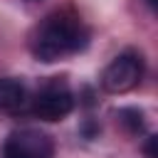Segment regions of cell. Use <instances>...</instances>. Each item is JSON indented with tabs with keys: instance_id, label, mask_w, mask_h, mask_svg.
<instances>
[{
	"instance_id": "cell-1",
	"label": "cell",
	"mask_w": 158,
	"mask_h": 158,
	"mask_svg": "<svg viewBox=\"0 0 158 158\" xmlns=\"http://www.w3.org/2000/svg\"><path fill=\"white\" fill-rule=\"evenodd\" d=\"M89 37L91 32L79 15L72 10H54L35 25L27 44L37 62L52 64L81 52L89 44Z\"/></svg>"
},
{
	"instance_id": "cell-2",
	"label": "cell",
	"mask_w": 158,
	"mask_h": 158,
	"mask_svg": "<svg viewBox=\"0 0 158 158\" xmlns=\"http://www.w3.org/2000/svg\"><path fill=\"white\" fill-rule=\"evenodd\" d=\"M143 79V57L133 49L114 57L101 72V89L109 94H126Z\"/></svg>"
},
{
	"instance_id": "cell-3",
	"label": "cell",
	"mask_w": 158,
	"mask_h": 158,
	"mask_svg": "<svg viewBox=\"0 0 158 158\" xmlns=\"http://www.w3.org/2000/svg\"><path fill=\"white\" fill-rule=\"evenodd\" d=\"M72 109H74V94L62 79L44 81L32 101V114L42 121H62L72 114Z\"/></svg>"
},
{
	"instance_id": "cell-4",
	"label": "cell",
	"mask_w": 158,
	"mask_h": 158,
	"mask_svg": "<svg viewBox=\"0 0 158 158\" xmlns=\"http://www.w3.org/2000/svg\"><path fill=\"white\" fill-rule=\"evenodd\" d=\"M2 158H54V141L40 128H17L5 138Z\"/></svg>"
},
{
	"instance_id": "cell-5",
	"label": "cell",
	"mask_w": 158,
	"mask_h": 158,
	"mask_svg": "<svg viewBox=\"0 0 158 158\" xmlns=\"http://www.w3.org/2000/svg\"><path fill=\"white\" fill-rule=\"evenodd\" d=\"M25 101V86L17 79L0 77V109H17Z\"/></svg>"
},
{
	"instance_id": "cell-6",
	"label": "cell",
	"mask_w": 158,
	"mask_h": 158,
	"mask_svg": "<svg viewBox=\"0 0 158 158\" xmlns=\"http://www.w3.org/2000/svg\"><path fill=\"white\" fill-rule=\"evenodd\" d=\"M116 121L128 131V133H141L146 121H143V111L136 109V106H123L116 111Z\"/></svg>"
},
{
	"instance_id": "cell-7",
	"label": "cell",
	"mask_w": 158,
	"mask_h": 158,
	"mask_svg": "<svg viewBox=\"0 0 158 158\" xmlns=\"http://www.w3.org/2000/svg\"><path fill=\"white\" fill-rule=\"evenodd\" d=\"M156 136H148V141H146V146H143V153H146V158H158V153H156Z\"/></svg>"
},
{
	"instance_id": "cell-8",
	"label": "cell",
	"mask_w": 158,
	"mask_h": 158,
	"mask_svg": "<svg viewBox=\"0 0 158 158\" xmlns=\"http://www.w3.org/2000/svg\"><path fill=\"white\" fill-rule=\"evenodd\" d=\"M146 2H148V5L153 7V10H156V5H158V0H146Z\"/></svg>"
}]
</instances>
